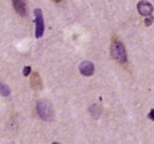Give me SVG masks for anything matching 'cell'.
Here are the masks:
<instances>
[{
	"instance_id": "obj_3",
	"label": "cell",
	"mask_w": 154,
	"mask_h": 144,
	"mask_svg": "<svg viewBox=\"0 0 154 144\" xmlns=\"http://www.w3.org/2000/svg\"><path fill=\"white\" fill-rule=\"evenodd\" d=\"M35 15V23H36V31L35 35L37 39H40L44 35V18H43V13L40 8H36L34 10Z\"/></svg>"
},
{
	"instance_id": "obj_7",
	"label": "cell",
	"mask_w": 154,
	"mask_h": 144,
	"mask_svg": "<svg viewBox=\"0 0 154 144\" xmlns=\"http://www.w3.org/2000/svg\"><path fill=\"white\" fill-rule=\"evenodd\" d=\"M1 94H2V96H5V97L10 96V94H11L10 88L6 85H4V84H1Z\"/></svg>"
},
{
	"instance_id": "obj_5",
	"label": "cell",
	"mask_w": 154,
	"mask_h": 144,
	"mask_svg": "<svg viewBox=\"0 0 154 144\" xmlns=\"http://www.w3.org/2000/svg\"><path fill=\"white\" fill-rule=\"evenodd\" d=\"M13 6L17 14H19L21 17H25L27 15V5L25 0H12Z\"/></svg>"
},
{
	"instance_id": "obj_9",
	"label": "cell",
	"mask_w": 154,
	"mask_h": 144,
	"mask_svg": "<svg viewBox=\"0 0 154 144\" xmlns=\"http://www.w3.org/2000/svg\"><path fill=\"white\" fill-rule=\"evenodd\" d=\"M31 71H32V68L29 66H26V67L23 68V75L24 76H29L31 74Z\"/></svg>"
},
{
	"instance_id": "obj_6",
	"label": "cell",
	"mask_w": 154,
	"mask_h": 144,
	"mask_svg": "<svg viewBox=\"0 0 154 144\" xmlns=\"http://www.w3.org/2000/svg\"><path fill=\"white\" fill-rule=\"evenodd\" d=\"M79 70L84 76H91L94 73V65L89 61H84L79 65Z\"/></svg>"
},
{
	"instance_id": "obj_8",
	"label": "cell",
	"mask_w": 154,
	"mask_h": 144,
	"mask_svg": "<svg viewBox=\"0 0 154 144\" xmlns=\"http://www.w3.org/2000/svg\"><path fill=\"white\" fill-rule=\"evenodd\" d=\"M153 21H154V18L152 16L146 17V19H145V24H146L147 26H150V25L153 23Z\"/></svg>"
},
{
	"instance_id": "obj_4",
	"label": "cell",
	"mask_w": 154,
	"mask_h": 144,
	"mask_svg": "<svg viewBox=\"0 0 154 144\" xmlns=\"http://www.w3.org/2000/svg\"><path fill=\"white\" fill-rule=\"evenodd\" d=\"M153 5L147 0H140L137 3V12L140 13V15L145 17H149L152 16L153 13Z\"/></svg>"
},
{
	"instance_id": "obj_1",
	"label": "cell",
	"mask_w": 154,
	"mask_h": 144,
	"mask_svg": "<svg viewBox=\"0 0 154 144\" xmlns=\"http://www.w3.org/2000/svg\"><path fill=\"white\" fill-rule=\"evenodd\" d=\"M110 54L114 61L120 64H125L127 62V51L125 46L120 41H114L110 46Z\"/></svg>"
},
{
	"instance_id": "obj_2",
	"label": "cell",
	"mask_w": 154,
	"mask_h": 144,
	"mask_svg": "<svg viewBox=\"0 0 154 144\" xmlns=\"http://www.w3.org/2000/svg\"><path fill=\"white\" fill-rule=\"evenodd\" d=\"M37 114L44 121H51L54 118V111L51 108V104L47 100L41 99L37 102L36 106Z\"/></svg>"
},
{
	"instance_id": "obj_11",
	"label": "cell",
	"mask_w": 154,
	"mask_h": 144,
	"mask_svg": "<svg viewBox=\"0 0 154 144\" xmlns=\"http://www.w3.org/2000/svg\"><path fill=\"white\" fill-rule=\"evenodd\" d=\"M54 1H56V2H60L61 0H54Z\"/></svg>"
},
{
	"instance_id": "obj_10",
	"label": "cell",
	"mask_w": 154,
	"mask_h": 144,
	"mask_svg": "<svg viewBox=\"0 0 154 144\" xmlns=\"http://www.w3.org/2000/svg\"><path fill=\"white\" fill-rule=\"evenodd\" d=\"M148 118L150 120H152V121H154V109H152L150 111V113H149V115H148Z\"/></svg>"
}]
</instances>
